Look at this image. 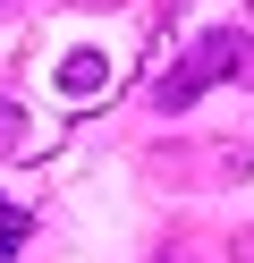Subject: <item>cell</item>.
<instances>
[{"label":"cell","instance_id":"6da1fadb","mask_svg":"<svg viewBox=\"0 0 254 263\" xmlns=\"http://www.w3.org/2000/svg\"><path fill=\"white\" fill-rule=\"evenodd\" d=\"M229 77H237V85H254V34L212 26V34H195L161 77H152V110H161V119H186V110H195L212 85H229Z\"/></svg>","mask_w":254,"mask_h":263},{"label":"cell","instance_id":"7a4b0ae2","mask_svg":"<svg viewBox=\"0 0 254 263\" xmlns=\"http://www.w3.org/2000/svg\"><path fill=\"white\" fill-rule=\"evenodd\" d=\"M51 85H60L68 102H93V93H110V60L102 51H68L60 68H51Z\"/></svg>","mask_w":254,"mask_h":263},{"label":"cell","instance_id":"3957f363","mask_svg":"<svg viewBox=\"0 0 254 263\" xmlns=\"http://www.w3.org/2000/svg\"><path fill=\"white\" fill-rule=\"evenodd\" d=\"M26 136H34V127H26V110L0 93V161H9V153H26Z\"/></svg>","mask_w":254,"mask_h":263},{"label":"cell","instance_id":"277c9868","mask_svg":"<svg viewBox=\"0 0 254 263\" xmlns=\"http://www.w3.org/2000/svg\"><path fill=\"white\" fill-rule=\"evenodd\" d=\"M34 238V212H17V204H0V263L17 255V246Z\"/></svg>","mask_w":254,"mask_h":263},{"label":"cell","instance_id":"5b68a950","mask_svg":"<svg viewBox=\"0 0 254 263\" xmlns=\"http://www.w3.org/2000/svg\"><path fill=\"white\" fill-rule=\"evenodd\" d=\"M237 263H254V229H246V238H237Z\"/></svg>","mask_w":254,"mask_h":263},{"label":"cell","instance_id":"8992f818","mask_svg":"<svg viewBox=\"0 0 254 263\" xmlns=\"http://www.w3.org/2000/svg\"><path fill=\"white\" fill-rule=\"evenodd\" d=\"M17 9H26V0H0V26H9V17H17Z\"/></svg>","mask_w":254,"mask_h":263},{"label":"cell","instance_id":"52a82bcc","mask_svg":"<svg viewBox=\"0 0 254 263\" xmlns=\"http://www.w3.org/2000/svg\"><path fill=\"white\" fill-rule=\"evenodd\" d=\"M161 263H195V255H161Z\"/></svg>","mask_w":254,"mask_h":263},{"label":"cell","instance_id":"ba28073f","mask_svg":"<svg viewBox=\"0 0 254 263\" xmlns=\"http://www.w3.org/2000/svg\"><path fill=\"white\" fill-rule=\"evenodd\" d=\"M246 9H254V0H246Z\"/></svg>","mask_w":254,"mask_h":263}]
</instances>
